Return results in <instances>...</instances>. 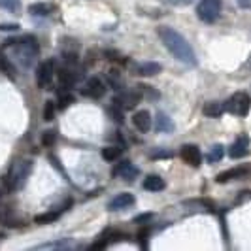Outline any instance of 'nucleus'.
<instances>
[{"mask_svg": "<svg viewBox=\"0 0 251 251\" xmlns=\"http://www.w3.org/2000/svg\"><path fill=\"white\" fill-rule=\"evenodd\" d=\"M251 174V166H236V168H230L221 172L219 176H215L217 183H226L230 179H242V177H248Z\"/></svg>", "mask_w": 251, "mask_h": 251, "instance_id": "6e6552de", "label": "nucleus"}, {"mask_svg": "<svg viewBox=\"0 0 251 251\" xmlns=\"http://www.w3.org/2000/svg\"><path fill=\"white\" fill-rule=\"evenodd\" d=\"M134 202H136V199H134L130 193H121V195H117L115 199H112V201H110V204H108V210H110V212H119V210L130 208Z\"/></svg>", "mask_w": 251, "mask_h": 251, "instance_id": "4468645a", "label": "nucleus"}, {"mask_svg": "<svg viewBox=\"0 0 251 251\" xmlns=\"http://www.w3.org/2000/svg\"><path fill=\"white\" fill-rule=\"evenodd\" d=\"M0 8L6 12L17 13L21 12V0H0Z\"/></svg>", "mask_w": 251, "mask_h": 251, "instance_id": "b1692460", "label": "nucleus"}, {"mask_svg": "<svg viewBox=\"0 0 251 251\" xmlns=\"http://www.w3.org/2000/svg\"><path fill=\"white\" fill-rule=\"evenodd\" d=\"M221 0H201V4L197 6V15L204 23H214L221 13Z\"/></svg>", "mask_w": 251, "mask_h": 251, "instance_id": "39448f33", "label": "nucleus"}, {"mask_svg": "<svg viewBox=\"0 0 251 251\" xmlns=\"http://www.w3.org/2000/svg\"><path fill=\"white\" fill-rule=\"evenodd\" d=\"M106 93V85L102 83L99 77H91L85 87H83V95L85 97H91V99H102Z\"/></svg>", "mask_w": 251, "mask_h": 251, "instance_id": "ddd939ff", "label": "nucleus"}, {"mask_svg": "<svg viewBox=\"0 0 251 251\" xmlns=\"http://www.w3.org/2000/svg\"><path fill=\"white\" fill-rule=\"evenodd\" d=\"M155 128L159 132H172L174 130V123H172V119L166 113L159 112L157 113V121H155Z\"/></svg>", "mask_w": 251, "mask_h": 251, "instance_id": "6ab92c4d", "label": "nucleus"}, {"mask_svg": "<svg viewBox=\"0 0 251 251\" xmlns=\"http://www.w3.org/2000/svg\"><path fill=\"white\" fill-rule=\"evenodd\" d=\"M136 87H138L140 93H148V97H151V99H159V93L150 89V85H136Z\"/></svg>", "mask_w": 251, "mask_h": 251, "instance_id": "7c9ffc66", "label": "nucleus"}, {"mask_svg": "<svg viewBox=\"0 0 251 251\" xmlns=\"http://www.w3.org/2000/svg\"><path fill=\"white\" fill-rule=\"evenodd\" d=\"M159 38L166 46V50L170 51L177 61L189 64V66H197V55L191 48V44L177 30H174L172 26H161L159 28Z\"/></svg>", "mask_w": 251, "mask_h": 251, "instance_id": "f257e3e1", "label": "nucleus"}, {"mask_svg": "<svg viewBox=\"0 0 251 251\" xmlns=\"http://www.w3.org/2000/svg\"><path fill=\"white\" fill-rule=\"evenodd\" d=\"M59 212H48V214H40L34 217V223L38 225H46V223H53V221H57L59 219Z\"/></svg>", "mask_w": 251, "mask_h": 251, "instance_id": "5701e85b", "label": "nucleus"}, {"mask_svg": "<svg viewBox=\"0 0 251 251\" xmlns=\"http://www.w3.org/2000/svg\"><path fill=\"white\" fill-rule=\"evenodd\" d=\"M164 2H168V4H189L193 0H164Z\"/></svg>", "mask_w": 251, "mask_h": 251, "instance_id": "c9c22d12", "label": "nucleus"}, {"mask_svg": "<svg viewBox=\"0 0 251 251\" xmlns=\"http://www.w3.org/2000/svg\"><path fill=\"white\" fill-rule=\"evenodd\" d=\"M0 72H6L10 77L15 75V68H13V64L8 61V57H6L2 51H0Z\"/></svg>", "mask_w": 251, "mask_h": 251, "instance_id": "a878e982", "label": "nucleus"}, {"mask_svg": "<svg viewBox=\"0 0 251 251\" xmlns=\"http://www.w3.org/2000/svg\"><path fill=\"white\" fill-rule=\"evenodd\" d=\"M121 153H123V148H119V146H108V148L102 150V157L108 163H113V161H117L121 157Z\"/></svg>", "mask_w": 251, "mask_h": 251, "instance_id": "aec40b11", "label": "nucleus"}, {"mask_svg": "<svg viewBox=\"0 0 251 251\" xmlns=\"http://www.w3.org/2000/svg\"><path fill=\"white\" fill-rule=\"evenodd\" d=\"M4 48H12L15 61L23 68H28L38 57V44L34 38H21V40H6Z\"/></svg>", "mask_w": 251, "mask_h": 251, "instance_id": "f03ea898", "label": "nucleus"}, {"mask_svg": "<svg viewBox=\"0 0 251 251\" xmlns=\"http://www.w3.org/2000/svg\"><path fill=\"white\" fill-rule=\"evenodd\" d=\"M55 140H57V134H55V130H48L44 136H42V144L46 146V148H50L55 144Z\"/></svg>", "mask_w": 251, "mask_h": 251, "instance_id": "c85d7f7f", "label": "nucleus"}, {"mask_svg": "<svg viewBox=\"0 0 251 251\" xmlns=\"http://www.w3.org/2000/svg\"><path fill=\"white\" fill-rule=\"evenodd\" d=\"M250 151V138L246 134H240L238 138L232 142V146L228 148V157L230 159H242L246 157Z\"/></svg>", "mask_w": 251, "mask_h": 251, "instance_id": "0eeeda50", "label": "nucleus"}, {"mask_svg": "<svg viewBox=\"0 0 251 251\" xmlns=\"http://www.w3.org/2000/svg\"><path fill=\"white\" fill-rule=\"evenodd\" d=\"M161 70H163V66H161L159 63H142V64H138V66L134 68V74L150 77V75L159 74Z\"/></svg>", "mask_w": 251, "mask_h": 251, "instance_id": "dca6fc26", "label": "nucleus"}, {"mask_svg": "<svg viewBox=\"0 0 251 251\" xmlns=\"http://www.w3.org/2000/svg\"><path fill=\"white\" fill-rule=\"evenodd\" d=\"M179 155H181V159H183L187 164H191V166H201L202 153L195 144H185V146H181Z\"/></svg>", "mask_w": 251, "mask_h": 251, "instance_id": "9d476101", "label": "nucleus"}, {"mask_svg": "<svg viewBox=\"0 0 251 251\" xmlns=\"http://www.w3.org/2000/svg\"><path fill=\"white\" fill-rule=\"evenodd\" d=\"M110 112H112L113 119H115L117 123H123V112H121V108H117V106L113 104V108L110 110Z\"/></svg>", "mask_w": 251, "mask_h": 251, "instance_id": "473e14b6", "label": "nucleus"}, {"mask_svg": "<svg viewBox=\"0 0 251 251\" xmlns=\"http://www.w3.org/2000/svg\"><path fill=\"white\" fill-rule=\"evenodd\" d=\"M53 61H46L38 66L36 70V81H38V87L46 89L51 85V79H53Z\"/></svg>", "mask_w": 251, "mask_h": 251, "instance_id": "1a4fd4ad", "label": "nucleus"}, {"mask_svg": "<svg viewBox=\"0 0 251 251\" xmlns=\"http://www.w3.org/2000/svg\"><path fill=\"white\" fill-rule=\"evenodd\" d=\"M55 117V104L51 100L46 102V106H44V119L46 121H51Z\"/></svg>", "mask_w": 251, "mask_h": 251, "instance_id": "cd10ccee", "label": "nucleus"}, {"mask_svg": "<svg viewBox=\"0 0 251 251\" xmlns=\"http://www.w3.org/2000/svg\"><path fill=\"white\" fill-rule=\"evenodd\" d=\"M81 75H83V72H79L75 66L70 64V66H64V68L59 70V81L66 87H70V85H74L81 79Z\"/></svg>", "mask_w": 251, "mask_h": 251, "instance_id": "f8f14e48", "label": "nucleus"}, {"mask_svg": "<svg viewBox=\"0 0 251 251\" xmlns=\"http://www.w3.org/2000/svg\"><path fill=\"white\" fill-rule=\"evenodd\" d=\"M34 168V163L30 159H19L12 164L10 172L4 177V185L10 189V191H17V189H23L26 183V177L30 176Z\"/></svg>", "mask_w": 251, "mask_h": 251, "instance_id": "7ed1b4c3", "label": "nucleus"}, {"mask_svg": "<svg viewBox=\"0 0 251 251\" xmlns=\"http://www.w3.org/2000/svg\"><path fill=\"white\" fill-rule=\"evenodd\" d=\"M140 174V170L130 163V161H123L113 168V176L115 177H123L126 181H134V177Z\"/></svg>", "mask_w": 251, "mask_h": 251, "instance_id": "9b49d317", "label": "nucleus"}, {"mask_svg": "<svg viewBox=\"0 0 251 251\" xmlns=\"http://www.w3.org/2000/svg\"><path fill=\"white\" fill-rule=\"evenodd\" d=\"M0 223H4V225H8V226L21 225L17 219H13L12 217V212H10L8 206H0Z\"/></svg>", "mask_w": 251, "mask_h": 251, "instance_id": "412c9836", "label": "nucleus"}, {"mask_svg": "<svg viewBox=\"0 0 251 251\" xmlns=\"http://www.w3.org/2000/svg\"><path fill=\"white\" fill-rule=\"evenodd\" d=\"M68 250V248H72V244H68V242H59V244H44V246H38V250Z\"/></svg>", "mask_w": 251, "mask_h": 251, "instance_id": "bb28decb", "label": "nucleus"}, {"mask_svg": "<svg viewBox=\"0 0 251 251\" xmlns=\"http://www.w3.org/2000/svg\"><path fill=\"white\" fill-rule=\"evenodd\" d=\"M142 99V93H140L138 89H134V91H121L117 97H115V106L117 108H121V110H132L136 104L140 102Z\"/></svg>", "mask_w": 251, "mask_h": 251, "instance_id": "423d86ee", "label": "nucleus"}, {"mask_svg": "<svg viewBox=\"0 0 251 251\" xmlns=\"http://www.w3.org/2000/svg\"><path fill=\"white\" fill-rule=\"evenodd\" d=\"M223 153H225L223 146H221V144H217V146L212 148V151L208 153V157H206V159H208V163L214 164V163H217V161H221V159H223Z\"/></svg>", "mask_w": 251, "mask_h": 251, "instance_id": "393cba45", "label": "nucleus"}, {"mask_svg": "<svg viewBox=\"0 0 251 251\" xmlns=\"http://www.w3.org/2000/svg\"><path fill=\"white\" fill-rule=\"evenodd\" d=\"M164 187H166L164 179L161 176H157V174H150V176L144 179V189H146V191L157 193V191H163Z\"/></svg>", "mask_w": 251, "mask_h": 251, "instance_id": "f3484780", "label": "nucleus"}, {"mask_svg": "<svg viewBox=\"0 0 251 251\" xmlns=\"http://www.w3.org/2000/svg\"><path fill=\"white\" fill-rule=\"evenodd\" d=\"M0 30H19L17 23H0Z\"/></svg>", "mask_w": 251, "mask_h": 251, "instance_id": "72a5a7b5", "label": "nucleus"}, {"mask_svg": "<svg viewBox=\"0 0 251 251\" xmlns=\"http://www.w3.org/2000/svg\"><path fill=\"white\" fill-rule=\"evenodd\" d=\"M72 102H74V97H72V95H61L57 108H59V110H64V108H68Z\"/></svg>", "mask_w": 251, "mask_h": 251, "instance_id": "c756f323", "label": "nucleus"}, {"mask_svg": "<svg viewBox=\"0 0 251 251\" xmlns=\"http://www.w3.org/2000/svg\"><path fill=\"white\" fill-rule=\"evenodd\" d=\"M242 6H251V0H240Z\"/></svg>", "mask_w": 251, "mask_h": 251, "instance_id": "e433bc0d", "label": "nucleus"}, {"mask_svg": "<svg viewBox=\"0 0 251 251\" xmlns=\"http://www.w3.org/2000/svg\"><path fill=\"white\" fill-rule=\"evenodd\" d=\"M202 112L206 117H221L223 112H225V104L223 102H206L204 104V108H202Z\"/></svg>", "mask_w": 251, "mask_h": 251, "instance_id": "a211bd4d", "label": "nucleus"}, {"mask_svg": "<svg viewBox=\"0 0 251 251\" xmlns=\"http://www.w3.org/2000/svg\"><path fill=\"white\" fill-rule=\"evenodd\" d=\"M51 10H53V6H51V4H46V2L30 4V8H28V12L32 13V15H50Z\"/></svg>", "mask_w": 251, "mask_h": 251, "instance_id": "4be33fe9", "label": "nucleus"}, {"mask_svg": "<svg viewBox=\"0 0 251 251\" xmlns=\"http://www.w3.org/2000/svg\"><path fill=\"white\" fill-rule=\"evenodd\" d=\"M132 123L134 126L138 128L140 132H148L151 128V115L150 112H146V110H142V112H136L134 113V117H132Z\"/></svg>", "mask_w": 251, "mask_h": 251, "instance_id": "2eb2a0df", "label": "nucleus"}, {"mask_svg": "<svg viewBox=\"0 0 251 251\" xmlns=\"http://www.w3.org/2000/svg\"><path fill=\"white\" fill-rule=\"evenodd\" d=\"M150 219H153V214H142L138 217H134V223H146Z\"/></svg>", "mask_w": 251, "mask_h": 251, "instance_id": "f704fd0d", "label": "nucleus"}, {"mask_svg": "<svg viewBox=\"0 0 251 251\" xmlns=\"http://www.w3.org/2000/svg\"><path fill=\"white\" fill-rule=\"evenodd\" d=\"M251 108V99L248 93L244 91H238L234 93L228 100L225 102V112L232 113V115H238V117H246L250 113Z\"/></svg>", "mask_w": 251, "mask_h": 251, "instance_id": "20e7f679", "label": "nucleus"}, {"mask_svg": "<svg viewBox=\"0 0 251 251\" xmlns=\"http://www.w3.org/2000/svg\"><path fill=\"white\" fill-rule=\"evenodd\" d=\"M151 159H163V157H172V151H166V150H157L153 151L150 155Z\"/></svg>", "mask_w": 251, "mask_h": 251, "instance_id": "2f4dec72", "label": "nucleus"}]
</instances>
